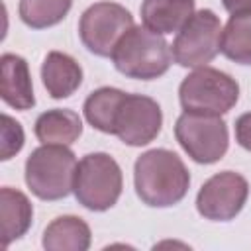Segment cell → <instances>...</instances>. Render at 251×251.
I'll return each instance as SVG.
<instances>
[{"instance_id":"cell-1","label":"cell","mask_w":251,"mask_h":251,"mask_svg":"<svg viewBox=\"0 0 251 251\" xmlns=\"http://www.w3.org/2000/svg\"><path fill=\"white\" fill-rule=\"evenodd\" d=\"M133 186L145 206L169 208L186 196L190 173L175 151L149 149L133 165Z\"/></svg>"},{"instance_id":"cell-2","label":"cell","mask_w":251,"mask_h":251,"mask_svg":"<svg viewBox=\"0 0 251 251\" xmlns=\"http://www.w3.org/2000/svg\"><path fill=\"white\" fill-rule=\"evenodd\" d=\"M173 55L165 37L145 25L127 29L112 51V63L127 78L153 80L171 67Z\"/></svg>"},{"instance_id":"cell-3","label":"cell","mask_w":251,"mask_h":251,"mask_svg":"<svg viewBox=\"0 0 251 251\" xmlns=\"http://www.w3.org/2000/svg\"><path fill=\"white\" fill-rule=\"evenodd\" d=\"M76 157L69 145L41 143L25 161V184L41 200H61L73 192Z\"/></svg>"},{"instance_id":"cell-4","label":"cell","mask_w":251,"mask_h":251,"mask_svg":"<svg viewBox=\"0 0 251 251\" xmlns=\"http://www.w3.org/2000/svg\"><path fill=\"white\" fill-rule=\"evenodd\" d=\"M124 176L118 161L108 153L84 155L75 173L73 192L80 206L92 212L110 210L122 196Z\"/></svg>"},{"instance_id":"cell-5","label":"cell","mask_w":251,"mask_h":251,"mask_svg":"<svg viewBox=\"0 0 251 251\" xmlns=\"http://www.w3.org/2000/svg\"><path fill=\"white\" fill-rule=\"evenodd\" d=\"M239 98L237 80L214 67H198L182 78L178 86V100L184 112L196 114H227Z\"/></svg>"},{"instance_id":"cell-6","label":"cell","mask_w":251,"mask_h":251,"mask_svg":"<svg viewBox=\"0 0 251 251\" xmlns=\"http://www.w3.org/2000/svg\"><path fill=\"white\" fill-rule=\"evenodd\" d=\"M222 22L212 10L202 8L194 12L176 31L171 45L173 61L184 69L206 67L222 51Z\"/></svg>"},{"instance_id":"cell-7","label":"cell","mask_w":251,"mask_h":251,"mask_svg":"<svg viewBox=\"0 0 251 251\" xmlns=\"http://www.w3.org/2000/svg\"><path fill=\"white\" fill-rule=\"evenodd\" d=\"M175 137L182 151L200 165L218 163L229 145L226 122L214 114L182 112L175 124Z\"/></svg>"},{"instance_id":"cell-8","label":"cell","mask_w":251,"mask_h":251,"mask_svg":"<svg viewBox=\"0 0 251 251\" xmlns=\"http://www.w3.org/2000/svg\"><path fill=\"white\" fill-rule=\"evenodd\" d=\"M133 16L118 2H96L88 6L80 20H78V35L82 45L98 55V57H112L114 47L122 39V35L131 29Z\"/></svg>"},{"instance_id":"cell-9","label":"cell","mask_w":251,"mask_h":251,"mask_svg":"<svg viewBox=\"0 0 251 251\" xmlns=\"http://www.w3.org/2000/svg\"><path fill=\"white\" fill-rule=\"evenodd\" d=\"M249 182L235 171H222L210 176L196 194V210L210 222H229L245 206Z\"/></svg>"},{"instance_id":"cell-10","label":"cell","mask_w":251,"mask_h":251,"mask_svg":"<svg viewBox=\"0 0 251 251\" xmlns=\"http://www.w3.org/2000/svg\"><path fill=\"white\" fill-rule=\"evenodd\" d=\"M163 126V112L157 100L145 94L126 92L114 118V133L129 147L151 143Z\"/></svg>"},{"instance_id":"cell-11","label":"cell","mask_w":251,"mask_h":251,"mask_svg":"<svg viewBox=\"0 0 251 251\" xmlns=\"http://www.w3.org/2000/svg\"><path fill=\"white\" fill-rule=\"evenodd\" d=\"M0 96L16 110H31L35 106L27 61L16 53L0 57Z\"/></svg>"},{"instance_id":"cell-12","label":"cell","mask_w":251,"mask_h":251,"mask_svg":"<svg viewBox=\"0 0 251 251\" xmlns=\"http://www.w3.org/2000/svg\"><path fill=\"white\" fill-rule=\"evenodd\" d=\"M41 80L51 98H69L82 84V69L71 55L49 51L41 63Z\"/></svg>"},{"instance_id":"cell-13","label":"cell","mask_w":251,"mask_h":251,"mask_svg":"<svg viewBox=\"0 0 251 251\" xmlns=\"http://www.w3.org/2000/svg\"><path fill=\"white\" fill-rule=\"evenodd\" d=\"M196 0H143L139 14L143 25L167 35L178 31L194 14Z\"/></svg>"},{"instance_id":"cell-14","label":"cell","mask_w":251,"mask_h":251,"mask_svg":"<svg viewBox=\"0 0 251 251\" xmlns=\"http://www.w3.org/2000/svg\"><path fill=\"white\" fill-rule=\"evenodd\" d=\"M0 220H2V247L6 249L12 241L25 235L33 220V206L29 198L18 190L4 186L0 188Z\"/></svg>"},{"instance_id":"cell-15","label":"cell","mask_w":251,"mask_h":251,"mask_svg":"<svg viewBox=\"0 0 251 251\" xmlns=\"http://www.w3.org/2000/svg\"><path fill=\"white\" fill-rule=\"evenodd\" d=\"M92 233L88 224L78 216H59L43 231L41 245L47 251H86Z\"/></svg>"},{"instance_id":"cell-16","label":"cell","mask_w":251,"mask_h":251,"mask_svg":"<svg viewBox=\"0 0 251 251\" xmlns=\"http://www.w3.org/2000/svg\"><path fill=\"white\" fill-rule=\"evenodd\" d=\"M33 131L41 143L73 145L82 133V122L73 110L53 108L37 116Z\"/></svg>"},{"instance_id":"cell-17","label":"cell","mask_w":251,"mask_h":251,"mask_svg":"<svg viewBox=\"0 0 251 251\" xmlns=\"http://www.w3.org/2000/svg\"><path fill=\"white\" fill-rule=\"evenodd\" d=\"M124 90L114 88V86H102L96 88L94 92L88 94V98L84 100L82 112L86 122L102 131V133H114V118H116V110L124 98Z\"/></svg>"},{"instance_id":"cell-18","label":"cell","mask_w":251,"mask_h":251,"mask_svg":"<svg viewBox=\"0 0 251 251\" xmlns=\"http://www.w3.org/2000/svg\"><path fill=\"white\" fill-rule=\"evenodd\" d=\"M222 53L239 65H251V14L231 16L222 31Z\"/></svg>"},{"instance_id":"cell-19","label":"cell","mask_w":251,"mask_h":251,"mask_svg":"<svg viewBox=\"0 0 251 251\" xmlns=\"http://www.w3.org/2000/svg\"><path fill=\"white\" fill-rule=\"evenodd\" d=\"M73 0H20V18L31 29H45L65 20Z\"/></svg>"},{"instance_id":"cell-20","label":"cell","mask_w":251,"mask_h":251,"mask_svg":"<svg viewBox=\"0 0 251 251\" xmlns=\"http://www.w3.org/2000/svg\"><path fill=\"white\" fill-rule=\"evenodd\" d=\"M0 159L8 161L12 159L16 153L22 151L25 135H24V127L20 122H16L12 116L2 114V127H0Z\"/></svg>"},{"instance_id":"cell-21","label":"cell","mask_w":251,"mask_h":251,"mask_svg":"<svg viewBox=\"0 0 251 251\" xmlns=\"http://www.w3.org/2000/svg\"><path fill=\"white\" fill-rule=\"evenodd\" d=\"M235 141L251 151V112H245L235 120Z\"/></svg>"},{"instance_id":"cell-22","label":"cell","mask_w":251,"mask_h":251,"mask_svg":"<svg viewBox=\"0 0 251 251\" xmlns=\"http://www.w3.org/2000/svg\"><path fill=\"white\" fill-rule=\"evenodd\" d=\"M222 4L231 16L251 14V0H222Z\"/></svg>"}]
</instances>
